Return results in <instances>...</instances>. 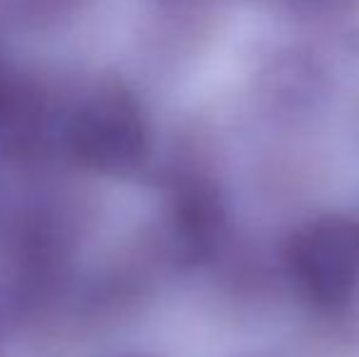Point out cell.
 Instances as JSON below:
<instances>
[{
    "label": "cell",
    "instance_id": "6da1fadb",
    "mask_svg": "<svg viewBox=\"0 0 359 357\" xmlns=\"http://www.w3.org/2000/svg\"><path fill=\"white\" fill-rule=\"evenodd\" d=\"M69 154L103 177H128L149 157V128L135 95L120 86L90 93L64 125Z\"/></svg>",
    "mask_w": 359,
    "mask_h": 357
},
{
    "label": "cell",
    "instance_id": "7a4b0ae2",
    "mask_svg": "<svg viewBox=\"0 0 359 357\" xmlns=\"http://www.w3.org/2000/svg\"><path fill=\"white\" fill-rule=\"evenodd\" d=\"M286 267L311 304H347L359 286V223L345 215L308 220L288 238Z\"/></svg>",
    "mask_w": 359,
    "mask_h": 357
},
{
    "label": "cell",
    "instance_id": "3957f363",
    "mask_svg": "<svg viewBox=\"0 0 359 357\" xmlns=\"http://www.w3.org/2000/svg\"><path fill=\"white\" fill-rule=\"evenodd\" d=\"M227 203L215 181L189 174L174 181L166 206V245L176 264L198 267L220 252L227 238Z\"/></svg>",
    "mask_w": 359,
    "mask_h": 357
},
{
    "label": "cell",
    "instance_id": "277c9868",
    "mask_svg": "<svg viewBox=\"0 0 359 357\" xmlns=\"http://www.w3.org/2000/svg\"><path fill=\"white\" fill-rule=\"evenodd\" d=\"M72 240L62 223L49 213H34L20 223L15 233V262L22 289L15 294L22 306V296H34L49 291L57 284L59 274L67 267Z\"/></svg>",
    "mask_w": 359,
    "mask_h": 357
},
{
    "label": "cell",
    "instance_id": "5b68a950",
    "mask_svg": "<svg viewBox=\"0 0 359 357\" xmlns=\"http://www.w3.org/2000/svg\"><path fill=\"white\" fill-rule=\"evenodd\" d=\"M29 81L20 79L18 74H13L3 62H0V137L8 130L10 120H13L15 110H18L20 100L25 95V88H27Z\"/></svg>",
    "mask_w": 359,
    "mask_h": 357
},
{
    "label": "cell",
    "instance_id": "8992f818",
    "mask_svg": "<svg viewBox=\"0 0 359 357\" xmlns=\"http://www.w3.org/2000/svg\"><path fill=\"white\" fill-rule=\"evenodd\" d=\"M18 309H20V304H18V299H15V294L0 289V338L5 335V330H8L10 321L15 318Z\"/></svg>",
    "mask_w": 359,
    "mask_h": 357
},
{
    "label": "cell",
    "instance_id": "52a82bcc",
    "mask_svg": "<svg viewBox=\"0 0 359 357\" xmlns=\"http://www.w3.org/2000/svg\"><path fill=\"white\" fill-rule=\"evenodd\" d=\"M291 3H308V5H320V3H327V0H291Z\"/></svg>",
    "mask_w": 359,
    "mask_h": 357
}]
</instances>
